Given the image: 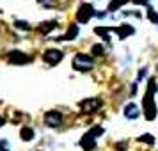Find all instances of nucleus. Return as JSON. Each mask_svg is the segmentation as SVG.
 I'll return each instance as SVG.
<instances>
[{
    "mask_svg": "<svg viewBox=\"0 0 158 151\" xmlns=\"http://www.w3.org/2000/svg\"><path fill=\"white\" fill-rule=\"evenodd\" d=\"M131 2H135V4H148L149 0H131Z\"/></svg>",
    "mask_w": 158,
    "mask_h": 151,
    "instance_id": "obj_24",
    "label": "nucleus"
},
{
    "mask_svg": "<svg viewBox=\"0 0 158 151\" xmlns=\"http://www.w3.org/2000/svg\"><path fill=\"white\" fill-rule=\"evenodd\" d=\"M77 36H78V25H69L68 32H66L64 36L57 37L55 41H73V39H77Z\"/></svg>",
    "mask_w": 158,
    "mask_h": 151,
    "instance_id": "obj_9",
    "label": "nucleus"
},
{
    "mask_svg": "<svg viewBox=\"0 0 158 151\" xmlns=\"http://www.w3.org/2000/svg\"><path fill=\"white\" fill-rule=\"evenodd\" d=\"M142 108H144V115H146L148 121H153L156 117V103L153 100V94L148 93V91H146V94L142 98Z\"/></svg>",
    "mask_w": 158,
    "mask_h": 151,
    "instance_id": "obj_2",
    "label": "nucleus"
},
{
    "mask_svg": "<svg viewBox=\"0 0 158 151\" xmlns=\"http://www.w3.org/2000/svg\"><path fill=\"white\" fill-rule=\"evenodd\" d=\"M144 75H146V68H144V69H142V71H139V80H140V78H142V77H144Z\"/></svg>",
    "mask_w": 158,
    "mask_h": 151,
    "instance_id": "obj_25",
    "label": "nucleus"
},
{
    "mask_svg": "<svg viewBox=\"0 0 158 151\" xmlns=\"http://www.w3.org/2000/svg\"><path fill=\"white\" fill-rule=\"evenodd\" d=\"M124 146H126V142H119L117 144V151H123L124 149Z\"/></svg>",
    "mask_w": 158,
    "mask_h": 151,
    "instance_id": "obj_23",
    "label": "nucleus"
},
{
    "mask_svg": "<svg viewBox=\"0 0 158 151\" xmlns=\"http://www.w3.org/2000/svg\"><path fill=\"white\" fill-rule=\"evenodd\" d=\"M140 115V110L137 107L135 103H128L126 107H124V117L126 119H137Z\"/></svg>",
    "mask_w": 158,
    "mask_h": 151,
    "instance_id": "obj_10",
    "label": "nucleus"
},
{
    "mask_svg": "<svg viewBox=\"0 0 158 151\" xmlns=\"http://www.w3.org/2000/svg\"><path fill=\"white\" fill-rule=\"evenodd\" d=\"M101 105H103V101H101L100 98H87V100L80 101L82 112H96V110L101 108Z\"/></svg>",
    "mask_w": 158,
    "mask_h": 151,
    "instance_id": "obj_4",
    "label": "nucleus"
},
{
    "mask_svg": "<svg viewBox=\"0 0 158 151\" xmlns=\"http://www.w3.org/2000/svg\"><path fill=\"white\" fill-rule=\"evenodd\" d=\"M114 32L119 36V39H124L126 36H131V34L135 32V29H133L131 25H121V27H115Z\"/></svg>",
    "mask_w": 158,
    "mask_h": 151,
    "instance_id": "obj_11",
    "label": "nucleus"
},
{
    "mask_svg": "<svg viewBox=\"0 0 158 151\" xmlns=\"http://www.w3.org/2000/svg\"><path fill=\"white\" fill-rule=\"evenodd\" d=\"M73 68L77 71H89L94 68V59L87 53H77L73 59Z\"/></svg>",
    "mask_w": 158,
    "mask_h": 151,
    "instance_id": "obj_1",
    "label": "nucleus"
},
{
    "mask_svg": "<svg viewBox=\"0 0 158 151\" xmlns=\"http://www.w3.org/2000/svg\"><path fill=\"white\" fill-rule=\"evenodd\" d=\"M110 30H114V29H112V27H96L94 32H96V34H100L105 41H110V37H108V32H110Z\"/></svg>",
    "mask_w": 158,
    "mask_h": 151,
    "instance_id": "obj_14",
    "label": "nucleus"
},
{
    "mask_svg": "<svg viewBox=\"0 0 158 151\" xmlns=\"http://www.w3.org/2000/svg\"><path fill=\"white\" fill-rule=\"evenodd\" d=\"M103 132H105V130L101 128V126H94V128H91L89 132H87V133H91V135H93L94 139H98V137H100L101 133H103Z\"/></svg>",
    "mask_w": 158,
    "mask_h": 151,
    "instance_id": "obj_18",
    "label": "nucleus"
},
{
    "mask_svg": "<svg viewBox=\"0 0 158 151\" xmlns=\"http://www.w3.org/2000/svg\"><path fill=\"white\" fill-rule=\"evenodd\" d=\"M93 55L94 57H103L105 55V48L101 44H94L93 46Z\"/></svg>",
    "mask_w": 158,
    "mask_h": 151,
    "instance_id": "obj_17",
    "label": "nucleus"
},
{
    "mask_svg": "<svg viewBox=\"0 0 158 151\" xmlns=\"http://www.w3.org/2000/svg\"><path fill=\"white\" fill-rule=\"evenodd\" d=\"M4 124H6V119H4V117H2V115H0V128H2V126H4Z\"/></svg>",
    "mask_w": 158,
    "mask_h": 151,
    "instance_id": "obj_26",
    "label": "nucleus"
},
{
    "mask_svg": "<svg viewBox=\"0 0 158 151\" xmlns=\"http://www.w3.org/2000/svg\"><path fill=\"white\" fill-rule=\"evenodd\" d=\"M80 146L85 151H93L94 148H96V139H94L91 133H85V135L80 139Z\"/></svg>",
    "mask_w": 158,
    "mask_h": 151,
    "instance_id": "obj_8",
    "label": "nucleus"
},
{
    "mask_svg": "<svg viewBox=\"0 0 158 151\" xmlns=\"http://www.w3.org/2000/svg\"><path fill=\"white\" fill-rule=\"evenodd\" d=\"M0 151H9V142H7V139H2V141H0Z\"/></svg>",
    "mask_w": 158,
    "mask_h": 151,
    "instance_id": "obj_22",
    "label": "nucleus"
},
{
    "mask_svg": "<svg viewBox=\"0 0 158 151\" xmlns=\"http://www.w3.org/2000/svg\"><path fill=\"white\" fill-rule=\"evenodd\" d=\"M20 137H22V141L29 142V141L34 139V130L30 128V126H23V128L20 130Z\"/></svg>",
    "mask_w": 158,
    "mask_h": 151,
    "instance_id": "obj_12",
    "label": "nucleus"
},
{
    "mask_svg": "<svg viewBox=\"0 0 158 151\" xmlns=\"http://www.w3.org/2000/svg\"><path fill=\"white\" fill-rule=\"evenodd\" d=\"M148 18H149V22L151 23H158V15H156V11L155 9H148Z\"/></svg>",
    "mask_w": 158,
    "mask_h": 151,
    "instance_id": "obj_19",
    "label": "nucleus"
},
{
    "mask_svg": "<svg viewBox=\"0 0 158 151\" xmlns=\"http://www.w3.org/2000/svg\"><path fill=\"white\" fill-rule=\"evenodd\" d=\"M43 59H44V62H48V64H59L62 61V52L60 50H46L43 53Z\"/></svg>",
    "mask_w": 158,
    "mask_h": 151,
    "instance_id": "obj_6",
    "label": "nucleus"
},
{
    "mask_svg": "<svg viewBox=\"0 0 158 151\" xmlns=\"http://www.w3.org/2000/svg\"><path fill=\"white\" fill-rule=\"evenodd\" d=\"M15 27H16L18 30H29V29H30L29 22H22V20H18V22H15Z\"/></svg>",
    "mask_w": 158,
    "mask_h": 151,
    "instance_id": "obj_20",
    "label": "nucleus"
},
{
    "mask_svg": "<svg viewBox=\"0 0 158 151\" xmlns=\"http://www.w3.org/2000/svg\"><path fill=\"white\" fill-rule=\"evenodd\" d=\"M124 4H126V0H112V2L108 4V11L114 13V11H117L119 7H123Z\"/></svg>",
    "mask_w": 158,
    "mask_h": 151,
    "instance_id": "obj_15",
    "label": "nucleus"
},
{
    "mask_svg": "<svg viewBox=\"0 0 158 151\" xmlns=\"http://www.w3.org/2000/svg\"><path fill=\"white\" fill-rule=\"evenodd\" d=\"M139 142H146V144H149V146H153L155 144V137L151 135V133H144V135L139 137Z\"/></svg>",
    "mask_w": 158,
    "mask_h": 151,
    "instance_id": "obj_16",
    "label": "nucleus"
},
{
    "mask_svg": "<svg viewBox=\"0 0 158 151\" xmlns=\"http://www.w3.org/2000/svg\"><path fill=\"white\" fill-rule=\"evenodd\" d=\"M156 89H158V86H156V82H155V78H149L148 80V93H156Z\"/></svg>",
    "mask_w": 158,
    "mask_h": 151,
    "instance_id": "obj_21",
    "label": "nucleus"
},
{
    "mask_svg": "<svg viewBox=\"0 0 158 151\" xmlns=\"http://www.w3.org/2000/svg\"><path fill=\"white\" fill-rule=\"evenodd\" d=\"M59 23L55 22V20H52V22H46V23H43V25H41V27H39V32H41V34H44V36H46V34H50L52 30L55 29V27H57Z\"/></svg>",
    "mask_w": 158,
    "mask_h": 151,
    "instance_id": "obj_13",
    "label": "nucleus"
},
{
    "mask_svg": "<svg viewBox=\"0 0 158 151\" xmlns=\"http://www.w3.org/2000/svg\"><path fill=\"white\" fill-rule=\"evenodd\" d=\"M96 15V11L91 4H82L78 7V13H77V22L78 23H87L93 16Z\"/></svg>",
    "mask_w": 158,
    "mask_h": 151,
    "instance_id": "obj_3",
    "label": "nucleus"
},
{
    "mask_svg": "<svg viewBox=\"0 0 158 151\" xmlns=\"http://www.w3.org/2000/svg\"><path fill=\"white\" fill-rule=\"evenodd\" d=\"M9 61H11L13 64H25V62L30 61V57L27 53L20 52V50H13V52H9Z\"/></svg>",
    "mask_w": 158,
    "mask_h": 151,
    "instance_id": "obj_7",
    "label": "nucleus"
},
{
    "mask_svg": "<svg viewBox=\"0 0 158 151\" xmlns=\"http://www.w3.org/2000/svg\"><path fill=\"white\" fill-rule=\"evenodd\" d=\"M44 124H48L50 128H57L62 124V114L59 110H48L44 114Z\"/></svg>",
    "mask_w": 158,
    "mask_h": 151,
    "instance_id": "obj_5",
    "label": "nucleus"
}]
</instances>
